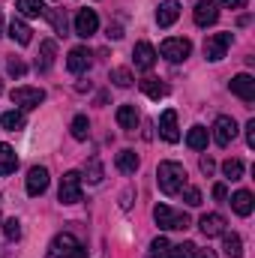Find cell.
<instances>
[{
  "label": "cell",
  "instance_id": "1",
  "mask_svg": "<svg viewBox=\"0 0 255 258\" xmlns=\"http://www.w3.org/2000/svg\"><path fill=\"white\" fill-rule=\"evenodd\" d=\"M156 183H159V189L165 195H177L186 186V168H183L180 162L165 159V162H159V168H156Z\"/></svg>",
  "mask_w": 255,
  "mask_h": 258
},
{
  "label": "cell",
  "instance_id": "2",
  "mask_svg": "<svg viewBox=\"0 0 255 258\" xmlns=\"http://www.w3.org/2000/svg\"><path fill=\"white\" fill-rule=\"evenodd\" d=\"M153 219H156V225L165 228V231H186V228H189V216H186L183 210L168 207V204H156V207H153Z\"/></svg>",
  "mask_w": 255,
  "mask_h": 258
},
{
  "label": "cell",
  "instance_id": "3",
  "mask_svg": "<svg viewBox=\"0 0 255 258\" xmlns=\"http://www.w3.org/2000/svg\"><path fill=\"white\" fill-rule=\"evenodd\" d=\"M48 258H87V249L78 243V237L75 234H57L54 240H51V249H48Z\"/></svg>",
  "mask_w": 255,
  "mask_h": 258
},
{
  "label": "cell",
  "instance_id": "4",
  "mask_svg": "<svg viewBox=\"0 0 255 258\" xmlns=\"http://www.w3.org/2000/svg\"><path fill=\"white\" fill-rule=\"evenodd\" d=\"M159 54H162L165 60H171V63H183L192 54V42L183 39V36H171V39H165V42L159 45Z\"/></svg>",
  "mask_w": 255,
  "mask_h": 258
},
{
  "label": "cell",
  "instance_id": "5",
  "mask_svg": "<svg viewBox=\"0 0 255 258\" xmlns=\"http://www.w3.org/2000/svg\"><path fill=\"white\" fill-rule=\"evenodd\" d=\"M9 99H12V105L30 111V108H39V105L45 102V90H42V87H15V90L9 93Z\"/></svg>",
  "mask_w": 255,
  "mask_h": 258
},
{
  "label": "cell",
  "instance_id": "6",
  "mask_svg": "<svg viewBox=\"0 0 255 258\" xmlns=\"http://www.w3.org/2000/svg\"><path fill=\"white\" fill-rule=\"evenodd\" d=\"M81 174L78 171H66L63 177H60V189H57V198H60V204H78L81 201Z\"/></svg>",
  "mask_w": 255,
  "mask_h": 258
},
{
  "label": "cell",
  "instance_id": "7",
  "mask_svg": "<svg viewBox=\"0 0 255 258\" xmlns=\"http://www.w3.org/2000/svg\"><path fill=\"white\" fill-rule=\"evenodd\" d=\"M231 33H210L207 39H204V57L210 60V63H219L222 57H225V51L231 48Z\"/></svg>",
  "mask_w": 255,
  "mask_h": 258
},
{
  "label": "cell",
  "instance_id": "8",
  "mask_svg": "<svg viewBox=\"0 0 255 258\" xmlns=\"http://www.w3.org/2000/svg\"><path fill=\"white\" fill-rule=\"evenodd\" d=\"M234 138H237V120L228 117V114H219V117L213 120V141H216L219 147H228Z\"/></svg>",
  "mask_w": 255,
  "mask_h": 258
},
{
  "label": "cell",
  "instance_id": "9",
  "mask_svg": "<svg viewBox=\"0 0 255 258\" xmlns=\"http://www.w3.org/2000/svg\"><path fill=\"white\" fill-rule=\"evenodd\" d=\"M75 36H81V39H90L96 30H99V15H96V9H78V15H75Z\"/></svg>",
  "mask_w": 255,
  "mask_h": 258
},
{
  "label": "cell",
  "instance_id": "10",
  "mask_svg": "<svg viewBox=\"0 0 255 258\" xmlns=\"http://www.w3.org/2000/svg\"><path fill=\"white\" fill-rule=\"evenodd\" d=\"M192 18H195L198 27H210V24H216V18H219V6H216V0H198L195 9H192Z\"/></svg>",
  "mask_w": 255,
  "mask_h": 258
},
{
  "label": "cell",
  "instance_id": "11",
  "mask_svg": "<svg viewBox=\"0 0 255 258\" xmlns=\"http://www.w3.org/2000/svg\"><path fill=\"white\" fill-rule=\"evenodd\" d=\"M228 87H231V93H234L237 99H243V102H252V99H255V78L249 75V72L234 75Z\"/></svg>",
  "mask_w": 255,
  "mask_h": 258
},
{
  "label": "cell",
  "instance_id": "12",
  "mask_svg": "<svg viewBox=\"0 0 255 258\" xmlns=\"http://www.w3.org/2000/svg\"><path fill=\"white\" fill-rule=\"evenodd\" d=\"M90 63H93V54H90V48H84V45L72 48V51H69V57H66V69H69V72H75V75L87 72Z\"/></svg>",
  "mask_w": 255,
  "mask_h": 258
},
{
  "label": "cell",
  "instance_id": "13",
  "mask_svg": "<svg viewBox=\"0 0 255 258\" xmlns=\"http://www.w3.org/2000/svg\"><path fill=\"white\" fill-rule=\"evenodd\" d=\"M48 189V168L45 165H33L30 171H27V195H42Z\"/></svg>",
  "mask_w": 255,
  "mask_h": 258
},
{
  "label": "cell",
  "instance_id": "14",
  "mask_svg": "<svg viewBox=\"0 0 255 258\" xmlns=\"http://www.w3.org/2000/svg\"><path fill=\"white\" fill-rule=\"evenodd\" d=\"M132 60H135V69L150 72L153 63H156V48H153L150 42H135V48H132Z\"/></svg>",
  "mask_w": 255,
  "mask_h": 258
},
{
  "label": "cell",
  "instance_id": "15",
  "mask_svg": "<svg viewBox=\"0 0 255 258\" xmlns=\"http://www.w3.org/2000/svg\"><path fill=\"white\" fill-rule=\"evenodd\" d=\"M159 135L165 138V141H180V126H177V111L174 108H168V111H162L159 114Z\"/></svg>",
  "mask_w": 255,
  "mask_h": 258
},
{
  "label": "cell",
  "instance_id": "16",
  "mask_svg": "<svg viewBox=\"0 0 255 258\" xmlns=\"http://www.w3.org/2000/svg\"><path fill=\"white\" fill-rule=\"evenodd\" d=\"M6 36L12 39V42H18V45H30V39H33V30L27 27V21L24 18H12L9 21V27H6Z\"/></svg>",
  "mask_w": 255,
  "mask_h": 258
},
{
  "label": "cell",
  "instance_id": "17",
  "mask_svg": "<svg viewBox=\"0 0 255 258\" xmlns=\"http://www.w3.org/2000/svg\"><path fill=\"white\" fill-rule=\"evenodd\" d=\"M198 228H201L204 237H219V234L225 231V216H222V213H204V216L198 219Z\"/></svg>",
  "mask_w": 255,
  "mask_h": 258
},
{
  "label": "cell",
  "instance_id": "18",
  "mask_svg": "<svg viewBox=\"0 0 255 258\" xmlns=\"http://www.w3.org/2000/svg\"><path fill=\"white\" fill-rule=\"evenodd\" d=\"M177 18H180V3L177 0H162L159 9H156V24L159 27H171Z\"/></svg>",
  "mask_w": 255,
  "mask_h": 258
},
{
  "label": "cell",
  "instance_id": "19",
  "mask_svg": "<svg viewBox=\"0 0 255 258\" xmlns=\"http://www.w3.org/2000/svg\"><path fill=\"white\" fill-rule=\"evenodd\" d=\"M54 57H57V42L54 39H45L39 45V57H36V72H48L54 66Z\"/></svg>",
  "mask_w": 255,
  "mask_h": 258
},
{
  "label": "cell",
  "instance_id": "20",
  "mask_svg": "<svg viewBox=\"0 0 255 258\" xmlns=\"http://www.w3.org/2000/svg\"><path fill=\"white\" fill-rule=\"evenodd\" d=\"M231 207H234V213L237 216H249L255 210V198L249 189H237V192L231 195Z\"/></svg>",
  "mask_w": 255,
  "mask_h": 258
},
{
  "label": "cell",
  "instance_id": "21",
  "mask_svg": "<svg viewBox=\"0 0 255 258\" xmlns=\"http://www.w3.org/2000/svg\"><path fill=\"white\" fill-rule=\"evenodd\" d=\"M15 9H18V15H24V18H42V15L48 12V6H45L42 0H15Z\"/></svg>",
  "mask_w": 255,
  "mask_h": 258
},
{
  "label": "cell",
  "instance_id": "22",
  "mask_svg": "<svg viewBox=\"0 0 255 258\" xmlns=\"http://www.w3.org/2000/svg\"><path fill=\"white\" fill-rule=\"evenodd\" d=\"M114 165H117V171H120V174H135V171H138V165H141V159H138V153H135V150H120V153H117V159H114Z\"/></svg>",
  "mask_w": 255,
  "mask_h": 258
},
{
  "label": "cell",
  "instance_id": "23",
  "mask_svg": "<svg viewBox=\"0 0 255 258\" xmlns=\"http://www.w3.org/2000/svg\"><path fill=\"white\" fill-rule=\"evenodd\" d=\"M18 168V156L9 144H0V177H9Z\"/></svg>",
  "mask_w": 255,
  "mask_h": 258
},
{
  "label": "cell",
  "instance_id": "24",
  "mask_svg": "<svg viewBox=\"0 0 255 258\" xmlns=\"http://www.w3.org/2000/svg\"><path fill=\"white\" fill-rule=\"evenodd\" d=\"M114 117H117V126L126 129V132H135V126H138V111H135V105H120Z\"/></svg>",
  "mask_w": 255,
  "mask_h": 258
},
{
  "label": "cell",
  "instance_id": "25",
  "mask_svg": "<svg viewBox=\"0 0 255 258\" xmlns=\"http://www.w3.org/2000/svg\"><path fill=\"white\" fill-rule=\"evenodd\" d=\"M222 249H225V258H240L243 255V240H240V234L222 231Z\"/></svg>",
  "mask_w": 255,
  "mask_h": 258
},
{
  "label": "cell",
  "instance_id": "26",
  "mask_svg": "<svg viewBox=\"0 0 255 258\" xmlns=\"http://www.w3.org/2000/svg\"><path fill=\"white\" fill-rule=\"evenodd\" d=\"M138 87H141V90H144V93H147L150 99H162V96L168 93V90H165V84H162L159 78H153V75L141 78V81H138Z\"/></svg>",
  "mask_w": 255,
  "mask_h": 258
},
{
  "label": "cell",
  "instance_id": "27",
  "mask_svg": "<svg viewBox=\"0 0 255 258\" xmlns=\"http://www.w3.org/2000/svg\"><path fill=\"white\" fill-rule=\"evenodd\" d=\"M207 129L204 126H192L189 132H186V147L189 150H207Z\"/></svg>",
  "mask_w": 255,
  "mask_h": 258
},
{
  "label": "cell",
  "instance_id": "28",
  "mask_svg": "<svg viewBox=\"0 0 255 258\" xmlns=\"http://www.w3.org/2000/svg\"><path fill=\"white\" fill-rule=\"evenodd\" d=\"M0 126L9 129V132H18V129L24 126V111H21V108H12V111H6V114L0 117Z\"/></svg>",
  "mask_w": 255,
  "mask_h": 258
},
{
  "label": "cell",
  "instance_id": "29",
  "mask_svg": "<svg viewBox=\"0 0 255 258\" xmlns=\"http://www.w3.org/2000/svg\"><path fill=\"white\" fill-rule=\"evenodd\" d=\"M69 132H72V138H75V141H84V138L90 135V120H87V114H75Z\"/></svg>",
  "mask_w": 255,
  "mask_h": 258
},
{
  "label": "cell",
  "instance_id": "30",
  "mask_svg": "<svg viewBox=\"0 0 255 258\" xmlns=\"http://www.w3.org/2000/svg\"><path fill=\"white\" fill-rule=\"evenodd\" d=\"M111 81H114V87H132L135 75H132V69H126V66H117V69H111Z\"/></svg>",
  "mask_w": 255,
  "mask_h": 258
},
{
  "label": "cell",
  "instance_id": "31",
  "mask_svg": "<svg viewBox=\"0 0 255 258\" xmlns=\"http://www.w3.org/2000/svg\"><path fill=\"white\" fill-rule=\"evenodd\" d=\"M222 174H225L228 180H240V177H243V162H240V159H225V162H222Z\"/></svg>",
  "mask_w": 255,
  "mask_h": 258
},
{
  "label": "cell",
  "instance_id": "32",
  "mask_svg": "<svg viewBox=\"0 0 255 258\" xmlns=\"http://www.w3.org/2000/svg\"><path fill=\"white\" fill-rule=\"evenodd\" d=\"M150 258H171V243L168 237H156L150 243Z\"/></svg>",
  "mask_w": 255,
  "mask_h": 258
},
{
  "label": "cell",
  "instance_id": "33",
  "mask_svg": "<svg viewBox=\"0 0 255 258\" xmlns=\"http://www.w3.org/2000/svg\"><path fill=\"white\" fill-rule=\"evenodd\" d=\"M195 252H198V246H195L192 240H186V243H177V246H171V258H195Z\"/></svg>",
  "mask_w": 255,
  "mask_h": 258
},
{
  "label": "cell",
  "instance_id": "34",
  "mask_svg": "<svg viewBox=\"0 0 255 258\" xmlns=\"http://www.w3.org/2000/svg\"><path fill=\"white\" fill-rule=\"evenodd\" d=\"M3 234H6V240H18L21 237V222L12 216V219H6L3 222Z\"/></svg>",
  "mask_w": 255,
  "mask_h": 258
},
{
  "label": "cell",
  "instance_id": "35",
  "mask_svg": "<svg viewBox=\"0 0 255 258\" xmlns=\"http://www.w3.org/2000/svg\"><path fill=\"white\" fill-rule=\"evenodd\" d=\"M6 72H9L12 78H21V75L27 72V63H24L21 57H9V60H6Z\"/></svg>",
  "mask_w": 255,
  "mask_h": 258
},
{
  "label": "cell",
  "instance_id": "36",
  "mask_svg": "<svg viewBox=\"0 0 255 258\" xmlns=\"http://www.w3.org/2000/svg\"><path fill=\"white\" fill-rule=\"evenodd\" d=\"M87 180H90V183H102V165H99L96 156L87 162Z\"/></svg>",
  "mask_w": 255,
  "mask_h": 258
},
{
  "label": "cell",
  "instance_id": "37",
  "mask_svg": "<svg viewBox=\"0 0 255 258\" xmlns=\"http://www.w3.org/2000/svg\"><path fill=\"white\" fill-rule=\"evenodd\" d=\"M48 18H51V24H54V33L57 36H66V18L60 15V12H45Z\"/></svg>",
  "mask_w": 255,
  "mask_h": 258
},
{
  "label": "cell",
  "instance_id": "38",
  "mask_svg": "<svg viewBox=\"0 0 255 258\" xmlns=\"http://www.w3.org/2000/svg\"><path fill=\"white\" fill-rule=\"evenodd\" d=\"M180 192H183V201H186L189 207H198V204H201V192H198L195 186H183Z\"/></svg>",
  "mask_w": 255,
  "mask_h": 258
},
{
  "label": "cell",
  "instance_id": "39",
  "mask_svg": "<svg viewBox=\"0 0 255 258\" xmlns=\"http://www.w3.org/2000/svg\"><path fill=\"white\" fill-rule=\"evenodd\" d=\"M249 0H216V6H225V9H246Z\"/></svg>",
  "mask_w": 255,
  "mask_h": 258
},
{
  "label": "cell",
  "instance_id": "40",
  "mask_svg": "<svg viewBox=\"0 0 255 258\" xmlns=\"http://www.w3.org/2000/svg\"><path fill=\"white\" fill-rule=\"evenodd\" d=\"M201 171H204V174H213V171H216V162H213L210 156H201Z\"/></svg>",
  "mask_w": 255,
  "mask_h": 258
},
{
  "label": "cell",
  "instance_id": "41",
  "mask_svg": "<svg viewBox=\"0 0 255 258\" xmlns=\"http://www.w3.org/2000/svg\"><path fill=\"white\" fill-rule=\"evenodd\" d=\"M213 198H216V201H225V198H228V189H225V183H216V186H213Z\"/></svg>",
  "mask_w": 255,
  "mask_h": 258
},
{
  "label": "cell",
  "instance_id": "42",
  "mask_svg": "<svg viewBox=\"0 0 255 258\" xmlns=\"http://www.w3.org/2000/svg\"><path fill=\"white\" fill-rule=\"evenodd\" d=\"M246 144H249V147H255V117L246 123Z\"/></svg>",
  "mask_w": 255,
  "mask_h": 258
},
{
  "label": "cell",
  "instance_id": "43",
  "mask_svg": "<svg viewBox=\"0 0 255 258\" xmlns=\"http://www.w3.org/2000/svg\"><path fill=\"white\" fill-rule=\"evenodd\" d=\"M108 36H111V39H120L123 33H120V27H117V24H108Z\"/></svg>",
  "mask_w": 255,
  "mask_h": 258
},
{
  "label": "cell",
  "instance_id": "44",
  "mask_svg": "<svg viewBox=\"0 0 255 258\" xmlns=\"http://www.w3.org/2000/svg\"><path fill=\"white\" fill-rule=\"evenodd\" d=\"M195 258H216V252H213V249H198Z\"/></svg>",
  "mask_w": 255,
  "mask_h": 258
},
{
  "label": "cell",
  "instance_id": "45",
  "mask_svg": "<svg viewBox=\"0 0 255 258\" xmlns=\"http://www.w3.org/2000/svg\"><path fill=\"white\" fill-rule=\"evenodd\" d=\"M0 36H3V12H0Z\"/></svg>",
  "mask_w": 255,
  "mask_h": 258
}]
</instances>
